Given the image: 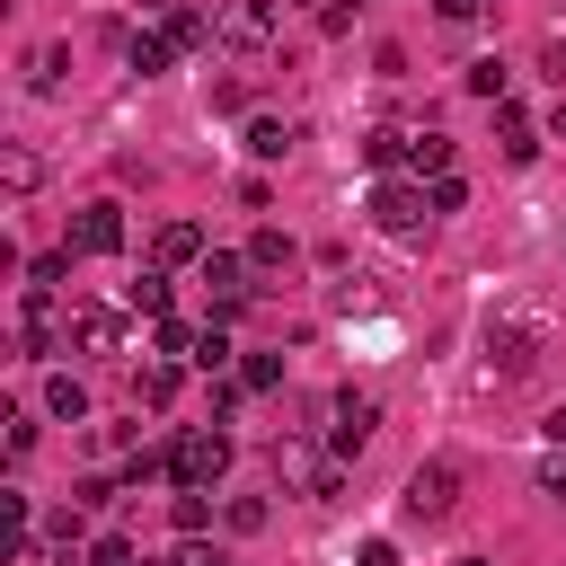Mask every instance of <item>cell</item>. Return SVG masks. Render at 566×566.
Instances as JSON below:
<instances>
[{"label": "cell", "instance_id": "cell-1", "mask_svg": "<svg viewBox=\"0 0 566 566\" xmlns=\"http://www.w3.org/2000/svg\"><path fill=\"white\" fill-rule=\"evenodd\" d=\"M539 354H548V310L504 301V310L486 318V363H495V371H531Z\"/></svg>", "mask_w": 566, "mask_h": 566}, {"label": "cell", "instance_id": "cell-2", "mask_svg": "<svg viewBox=\"0 0 566 566\" xmlns=\"http://www.w3.org/2000/svg\"><path fill=\"white\" fill-rule=\"evenodd\" d=\"M274 478H283L292 495H318V504L345 495V460H336L327 442H310V433H283V442H274Z\"/></svg>", "mask_w": 566, "mask_h": 566}, {"label": "cell", "instance_id": "cell-3", "mask_svg": "<svg viewBox=\"0 0 566 566\" xmlns=\"http://www.w3.org/2000/svg\"><path fill=\"white\" fill-rule=\"evenodd\" d=\"M371 221H380L389 239H424V221H433L424 177H380V186H371Z\"/></svg>", "mask_w": 566, "mask_h": 566}, {"label": "cell", "instance_id": "cell-4", "mask_svg": "<svg viewBox=\"0 0 566 566\" xmlns=\"http://www.w3.org/2000/svg\"><path fill=\"white\" fill-rule=\"evenodd\" d=\"M168 478H177V486H221V478H230V433H212V424L177 433V442H168Z\"/></svg>", "mask_w": 566, "mask_h": 566}, {"label": "cell", "instance_id": "cell-5", "mask_svg": "<svg viewBox=\"0 0 566 566\" xmlns=\"http://www.w3.org/2000/svg\"><path fill=\"white\" fill-rule=\"evenodd\" d=\"M274 0H221V18H212V44H230V53H265L274 44Z\"/></svg>", "mask_w": 566, "mask_h": 566}, {"label": "cell", "instance_id": "cell-6", "mask_svg": "<svg viewBox=\"0 0 566 566\" xmlns=\"http://www.w3.org/2000/svg\"><path fill=\"white\" fill-rule=\"evenodd\" d=\"M371 433H380V398H371V389H336V416H327V451H336V460H354Z\"/></svg>", "mask_w": 566, "mask_h": 566}, {"label": "cell", "instance_id": "cell-7", "mask_svg": "<svg viewBox=\"0 0 566 566\" xmlns=\"http://www.w3.org/2000/svg\"><path fill=\"white\" fill-rule=\"evenodd\" d=\"M248 274H256L248 256H230V248H203V292H212V318H239V310H248V292H256Z\"/></svg>", "mask_w": 566, "mask_h": 566}, {"label": "cell", "instance_id": "cell-8", "mask_svg": "<svg viewBox=\"0 0 566 566\" xmlns=\"http://www.w3.org/2000/svg\"><path fill=\"white\" fill-rule=\"evenodd\" d=\"M416 522H442L451 504H460V460H424L416 478H407V495H398Z\"/></svg>", "mask_w": 566, "mask_h": 566}, {"label": "cell", "instance_id": "cell-9", "mask_svg": "<svg viewBox=\"0 0 566 566\" xmlns=\"http://www.w3.org/2000/svg\"><path fill=\"white\" fill-rule=\"evenodd\" d=\"M71 256H124V203H80L71 212Z\"/></svg>", "mask_w": 566, "mask_h": 566}, {"label": "cell", "instance_id": "cell-10", "mask_svg": "<svg viewBox=\"0 0 566 566\" xmlns=\"http://www.w3.org/2000/svg\"><path fill=\"white\" fill-rule=\"evenodd\" d=\"M53 345H62V336H53V292H35V283H27V301H18V354H27V363H44Z\"/></svg>", "mask_w": 566, "mask_h": 566}, {"label": "cell", "instance_id": "cell-11", "mask_svg": "<svg viewBox=\"0 0 566 566\" xmlns=\"http://www.w3.org/2000/svg\"><path fill=\"white\" fill-rule=\"evenodd\" d=\"M71 345H80V354H115V345H124V310L80 301V310H71Z\"/></svg>", "mask_w": 566, "mask_h": 566}, {"label": "cell", "instance_id": "cell-12", "mask_svg": "<svg viewBox=\"0 0 566 566\" xmlns=\"http://www.w3.org/2000/svg\"><path fill=\"white\" fill-rule=\"evenodd\" d=\"M150 265H168V274L177 265H203V221H159L150 230Z\"/></svg>", "mask_w": 566, "mask_h": 566}, {"label": "cell", "instance_id": "cell-13", "mask_svg": "<svg viewBox=\"0 0 566 566\" xmlns=\"http://www.w3.org/2000/svg\"><path fill=\"white\" fill-rule=\"evenodd\" d=\"M159 35H168L177 53H195V44H212V18L186 9V0H159Z\"/></svg>", "mask_w": 566, "mask_h": 566}, {"label": "cell", "instance_id": "cell-14", "mask_svg": "<svg viewBox=\"0 0 566 566\" xmlns=\"http://www.w3.org/2000/svg\"><path fill=\"white\" fill-rule=\"evenodd\" d=\"M168 301H177L168 265H150V274H133V283H124V310H133V318H168Z\"/></svg>", "mask_w": 566, "mask_h": 566}, {"label": "cell", "instance_id": "cell-15", "mask_svg": "<svg viewBox=\"0 0 566 566\" xmlns=\"http://www.w3.org/2000/svg\"><path fill=\"white\" fill-rule=\"evenodd\" d=\"M495 142H504V159H513V168H522V159H531V150H539V124H531V115H522V106H513V97H504V106H495Z\"/></svg>", "mask_w": 566, "mask_h": 566}, {"label": "cell", "instance_id": "cell-16", "mask_svg": "<svg viewBox=\"0 0 566 566\" xmlns=\"http://www.w3.org/2000/svg\"><path fill=\"white\" fill-rule=\"evenodd\" d=\"M168 522H177V539L212 531V486H177V495H168Z\"/></svg>", "mask_w": 566, "mask_h": 566}, {"label": "cell", "instance_id": "cell-17", "mask_svg": "<svg viewBox=\"0 0 566 566\" xmlns=\"http://www.w3.org/2000/svg\"><path fill=\"white\" fill-rule=\"evenodd\" d=\"M124 62H133V71H142V80H159V71H168V62H177V44H168V35H159V27H150V35H124Z\"/></svg>", "mask_w": 566, "mask_h": 566}, {"label": "cell", "instance_id": "cell-18", "mask_svg": "<svg viewBox=\"0 0 566 566\" xmlns=\"http://www.w3.org/2000/svg\"><path fill=\"white\" fill-rule=\"evenodd\" d=\"M292 142H301V133H292L283 115H248V159H283Z\"/></svg>", "mask_w": 566, "mask_h": 566}, {"label": "cell", "instance_id": "cell-19", "mask_svg": "<svg viewBox=\"0 0 566 566\" xmlns=\"http://www.w3.org/2000/svg\"><path fill=\"white\" fill-rule=\"evenodd\" d=\"M407 150H416V133H398V124H380V133L363 142V159H371L380 177H398V168H407Z\"/></svg>", "mask_w": 566, "mask_h": 566}, {"label": "cell", "instance_id": "cell-20", "mask_svg": "<svg viewBox=\"0 0 566 566\" xmlns=\"http://www.w3.org/2000/svg\"><path fill=\"white\" fill-rule=\"evenodd\" d=\"M0 186H9V195H35V186H44V159H35L27 142H9V150H0Z\"/></svg>", "mask_w": 566, "mask_h": 566}, {"label": "cell", "instance_id": "cell-21", "mask_svg": "<svg viewBox=\"0 0 566 566\" xmlns=\"http://www.w3.org/2000/svg\"><path fill=\"white\" fill-rule=\"evenodd\" d=\"M301 248H292V230H274V221H256V239H248V265L256 274H274V265H292Z\"/></svg>", "mask_w": 566, "mask_h": 566}, {"label": "cell", "instance_id": "cell-22", "mask_svg": "<svg viewBox=\"0 0 566 566\" xmlns=\"http://www.w3.org/2000/svg\"><path fill=\"white\" fill-rule=\"evenodd\" d=\"M44 416H62V424H88V389H80L71 371H53V380H44Z\"/></svg>", "mask_w": 566, "mask_h": 566}, {"label": "cell", "instance_id": "cell-23", "mask_svg": "<svg viewBox=\"0 0 566 566\" xmlns=\"http://www.w3.org/2000/svg\"><path fill=\"white\" fill-rule=\"evenodd\" d=\"M80 539H88V504H80V495H71V504H62V513H53V522H44V548H53V557H71V548H80Z\"/></svg>", "mask_w": 566, "mask_h": 566}, {"label": "cell", "instance_id": "cell-24", "mask_svg": "<svg viewBox=\"0 0 566 566\" xmlns=\"http://www.w3.org/2000/svg\"><path fill=\"white\" fill-rule=\"evenodd\" d=\"M168 398H177V363L159 354L150 371H133V407H168Z\"/></svg>", "mask_w": 566, "mask_h": 566}, {"label": "cell", "instance_id": "cell-25", "mask_svg": "<svg viewBox=\"0 0 566 566\" xmlns=\"http://www.w3.org/2000/svg\"><path fill=\"white\" fill-rule=\"evenodd\" d=\"M62 71H71V53H62V44H35V62H27V88H35V97H53V88H62Z\"/></svg>", "mask_w": 566, "mask_h": 566}, {"label": "cell", "instance_id": "cell-26", "mask_svg": "<svg viewBox=\"0 0 566 566\" xmlns=\"http://www.w3.org/2000/svg\"><path fill=\"white\" fill-rule=\"evenodd\" d=\"M469 97L504 106V97H513V71H504V62H469Z\"/></svg>", "mask_w": 566, "mask_h": 566}, {"label": "cell", "instance_id": "cell-27", "mask_svg": "<svg viewBox=\"0 0 566 566\" xmlns=\"http://www.w3.org/2000/svg\"><path fill=\"white\" fill-rule=\"evenodd\" d=\"M451 168V142L442 133H416V150H407V177H442Z\"/></svg>", "mask_w": 566, "mask_h": 566}, {"label": "cell", "instance_id": "cell-28", "mask_svg": "<svg viewBox=\"0 0 566 566\" xmlns=\"http://www.w3.org/2000/svg\"><path fill=\"white\" fill-rule=\"evenodd\" d=\"M195 336H203V327H186V318H150V345H159L168 363H186V354H195Z\"/></svg>", "mask_w": 566, "mask_h": 566}, {"label": "cell", "instance_id": "cell-29", "mask_svg": "<svg viewBox=\"0 0 566 566\" xmlns=\"http://www.w3.org/2000/svg\"><path fill=\"white\" fill-rule=\"evenodd\" d=\"M424 195H433V212H460V203H469V177L442 168V177H424Z\"/></svg>", "mask_w": 566, "mask_h": 566}, {"label": "cell", "instance_id": "cell-30", "mask_svg": "<svg viewBox=\"0 0 566 566\" xmlns=\"http://www.w3.org/2000/svg\"><path fill=\"white\" fill-rule=\"evenodd\" d=\"M62 274H71V248H44V256H27V283H35V292H53Z\"/></svg>", "mask_w": 566, "mask_h": 566}, {"label": "cell", "instance_id": "cell-31", "mask_svg": "<svg viewBox=\"0 0 566 566\" xmlns=\"http://www.w3.org/2000/svg\"><path fill=\"white\" fill-rule=\"evenodd\" d=\"M186 363H195V371H221V363H230V336H221V318L195 336V354H186Z\"/></svg>", "mask_w": 566, "mask_h": 566}, {"label": "cell", "instance_id": "cell-32", "mask_svg": "<svg viewBox=\"0 0 566 566\" xmlns=\"http://www.w3.org/2000/svg\"><path fill=\"white\" fill-rule=\"evenodd\" d=\"M274 380H283V363H274V354H248V363H239V389H248V398H265Z\"/></svg>", "mask_w": 566, "mask_h": 566}, {"label": "cell", "instance_id": "cell-33", "mask_svg": "<svg viewBox=\"0 0 566 566\" xmlns=\"http://www.w3.org/2000/svg\"><path fill=\"white\" fill-rule=\"evenodd\" d=\"M221 522H230V531H265V495H230Z\"/></svg>", "mask_w": 566, "mask_h": 566}, {"label": "cell", "instance_id": "cell-34", "mask_svg": "<svg viewBox=\"0 0 566 566\" xmlns=\"http://www.w3.org/2000/svg\"><path fill=\"white\" fill-rule=\"evenodd\" d=\"M88 566H133V539H124V531H97V539H88Z\"/></svg>", "mask_w": 566, "mask_h": 566}, {"label": "cell", "instance_id": "cell-35", "mask_svg": "<svg viewBox=\"0 0 566 566\" xmlns=\"http://www.w3.org/2000/svg\"><path fill=\"white\" fill-rule=\"evenodd\" d=\"M0 424H9V433H0V442H9V460H27V451H35V416H0Z\"/></svg>", "mask_w": 566, "mask_h": 566}, {"label": "cell", "instance_id": "cell-36", "mask_svg": "<svg viewBox=\"0 0 566 566\" xmlns=\"http://www.w3.org/2000/svg\"><path fill=\"white\" fill-rule=\"evenodd\" d=\"M354 9H363V0H318V35H345V27H354Z\"/></svg>", "mask_w": 566, "mask_h": 566}, {"label": "cell", "instance_id": "cell-37", "mask_svg": "<svg viewBox=\"0 0 566 566\" xmlns=\"http://www.w3.org/2000/svg\"><path fill=\"white\" fill-rule=\"evenodd\" d=\"M177 566H230V557H221V548L195 531V539H177Z\"/></svg>", "mask_w": 566, "mask_h": 566}, {"label": "cell", "instance_id": "cell-38", "mask_svg": "<svg viewBox=\"0 0 566 566\" xmlns=\"http://www.w3.org/2000/svg\"><path fill=\"white\" fill-rule=\"evenodd\" d=\"M539 495H557V504H566V451H548V460H539Z\"/></svg>", "mask_w": 566, "mask_h": 566}, {"label": "cell", "instance_id": "cell-39", "mask_svg": "<svg viewBox=\"0 0 566 566\" xmlns=\"http://www.w3.org/2000/svg\"><path fill=\"white\" fill-rule=\"evenodd\" d=\"M539 71H548V80L566 88V35H548V44H539Z\"/></svg>", "mask_w": 566, "mask_h": 566}, {"label": "cell", "instance_id": "cell-40", "mask_svg": "<svg viewBox=\"0 0 566 566\" xmlns=\"http://www.w3.org/2000/svg\"><path fill=\"white\" fill-rule=\"evenodd\" d=\"M354 566H398V548H389V539H363V548H354Z\"/></svg>", "mask_w": 566, "mask_h": 566}, {"label": "cell", "instance_id": "cell-41", "mask_svg": "<svg viewBox=\"0 0 566 566\" xmlns=\"http://www.w3.org/2000/svg\"><path fill=\"white\" fill-rule=\"evenodd\" d=\"M478 9H486V0H433V18H451V27H469Z\"/></svg>", "mask_w": 566, "mask_h": 566}, {"label": "cell", "instance_id": "cell-42", "mask_svg": "<svg viewBox=\"0 0 566 566\" xmlns=\"http://www.w3.org/2000/svg\"><path fill=\"white\" fill-rule=\"evenodd\" d=\"M548 133H557V142H566V97H557V115H548Z\"/></svg>", "mask_w": 566, "mask_h": 566}, {"label": "cell", "instance_id": "cell-43", "mask_svg": "<svg viewBox=\"0 0 566 566\" xmlns=\"http://www.w3.org/2000/svg\"><path fill=\"white\" fill-rule=\"evenodd\" d=\"M460 566H486V557H460Z\"/></svg>", "mask_w": 566, "mask_h": 566}]
</instances>
